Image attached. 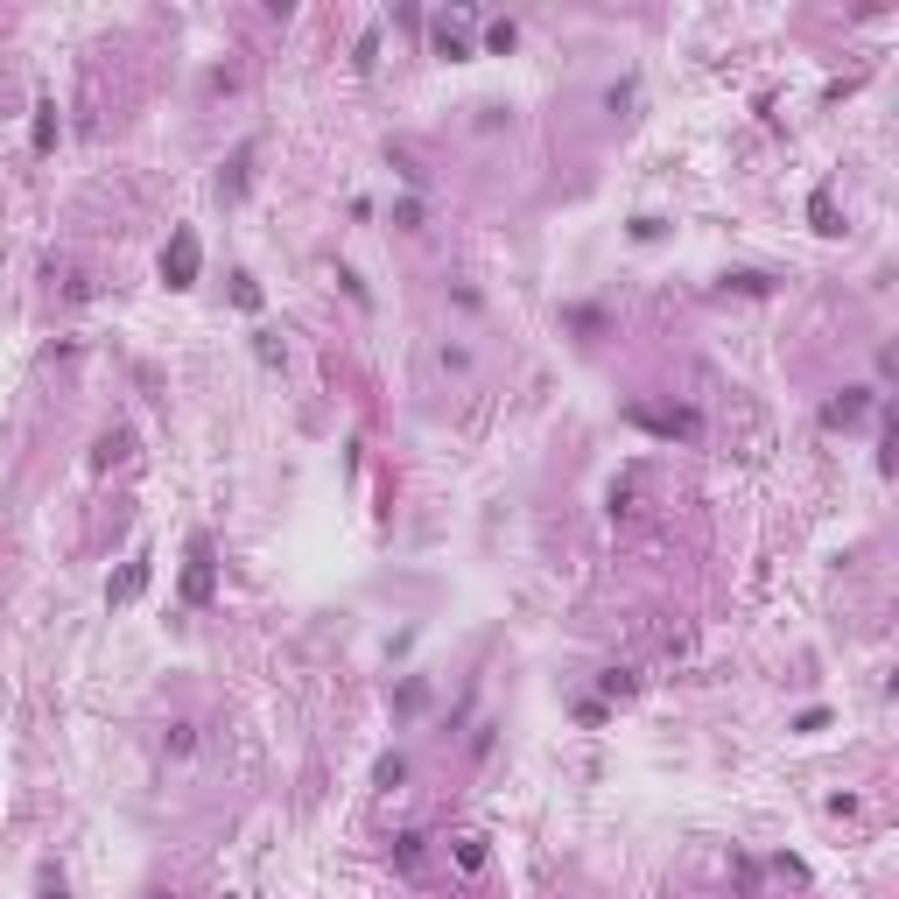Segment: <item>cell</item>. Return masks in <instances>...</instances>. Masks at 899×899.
Returning <instances> with one entry per match:
<instances>
[{"mask_svg":"<svg viewBox=\"0 0 899 899\" xmlns=\"http://www.w3.org/2000/svg\"><path fill=\"white\" fill-rule=\"evenodd\" d=\"M513 36H520L513 22H492V29H485V43H492V50H513Z\"/></svg>","mask_w":899,"mask_h":899,"instance_id":"obj_11","label":"cell"},{"mask_svg":"<svg viewBox=\"0 0 899 899\" xmlns=\"http://www.w3.org/2000/svg\"><path fill=\"white\" fill-rule=\"evenodd\" d=\"M197 267H204V246H197V232H190V225H176V232H169V246H162V281H169V288H190V281H197Z\"/></svg>","mask_w":899,"mask_h":899,"instance_id":"obj_2","label":"cell"},{"mask_svg":"<svg viewBox=\"0 0 899 899\" xmlns=\"http://www.w3.org/2000/svg\"><path fill=\"white\" fill-rule=\"evenodd\" d=\"M155 899H169V892H155Z\"/></svg>","mask_w":899,"mask_h":899,"instance_id":"obj_14","label":"cell"},{"mask_svg":"<svg viewBox=\"0 0 899 899\" xmlns=\"http://www.w3.org/2000/svg\"><path fill=\"white\" fill-rule=\"evenodd\" d=\"M197 745V724H169V752H190Z\"/></svg>","mask_w":899,"mask_h":899,"instance_id":"obj_12","label":"cell"},{"mask_svg":"<svg viewBox=\"0 0 899 899\" xmlns=\"http://www.w3.org/2000/svg\"><path fill=\"white\" fill-rule=\"evenodd\" d=\"M422 850H429V836H415V829H408V836H394V864H401L408 878L422 871Z\"/></svg>","mask_w":899,"mask_h":899,"instance_id":"obj_7","label":"cell"},{"mask_svg":"<svg viewBox=\"0 0 899 899\" xmlns=\"http://www.w3.org/2000/svg\"><path fill=\"white\" fill-rule=\"evenodd\" d=\"M450 857H457V871H485V836H457Z\"/></svg>","mask_w":899,"mask_h":899,"instance_id":"obj_9","label":"cell"},{"mask_svg":"<svg viewBox=\"0 0 899 899\" xmlns=\"http://www.w3.org/2000/svg\"><path fill=\"white\" fill-rule=\"evenodd\" d=\"M218 597V555H211V534H190V555H183V605H211Z\"/></svg>","mask_w":899,"mask_h":899,"instance_id":"obj_1","label":"cell"},{"mask_svg":"<svg viewBox=\"0 0 899 899\" xmlns=\"http://www.w3.org/2000/svg\"><path fill=\"white\" fill-rule=\"evenodd\" d=\"M864 408H871V394H843V401H829V408H822V422H829V429H850Z\"/></svg>","mask_w":899,"mask_h":899,"instance_id":"obj_5","label":"cell"},{"mask_svg":"<svg viewBox=\"0 0 899 899\" xmlns=\"http://www.w3.org/2000/svg\"><path fill=\"white\" fill-rule=\"evenodd\" d=\"M43 899H71V892H64V878H43Z\"/></svg>","mask_w":899,"mask_h":899,"instance_id":"obj_13","label":"cell"},{"mask_svg":"<svg viewBox=\"0 0 899 899\" xmlns=\"http://www.w3.org/2000/svg\"><path fill=\"white\" fill-rule=\"evenodd\" d=\"M50 148H57V99L36 106V155H50Z\"/></svg>","mask_w":899,"mask_h":899,"instance_id":"obj_8","label":"cell"},{"mask_svg":"<svg viewBox=\"0 0 899 899\" xmlns=\"http://www.w3.org/2000/svg\"><path fill=\"white\" fill-rule=\"evenodd\" d=\"M640 422H647V429H661V436H696V429H703L689 408H675V415H647V408H640Z\"/></svg>","mask_w":899,"mask_h":899,"instance_id":"obj_6","label":"cell"},{"mask_svg":"<svg viewBox=\"0 0 899 899\" xmlns=\"http://www.w3.org/2000/svg\"><path fill=\"white\" fill-rule=\"evenodd\" d=\"M373 780H380V787H401V780H408V759H401V752H387V759L373 766Z\"/></svg>","mask_w":899,"mask_h":899,"instance_id":"obj_10","label":"cell"},{"mask_svg":"<svg viewBox=\"0 0 899 899\" xmlns=\"http://www.w3.org/2000/svg\"><path fill=\"white\" fill-rule=\"evenodd\" d=\"M141 590H148V555H134V562H127V569L106 583V597H113V605H134Z\"/></svg>","mask_w":899,"mask_h":899,"instance_id":"obj_3","label":"cell"},{"mask_svg":"<svg viewBox=\"0 0 899 899\" xmlns=\"http://www.w3.org/2000/svg\"><path fill=\"white\" fill-rule=\"evenodd\" d=\"M429 36H436V57H471V43H464V15H457V22L443 15V22H436Z\"/></svg>","mask_w":899,"mask_h":899,"instance_id":"obj_4","label":"cell"}]
</instances>
